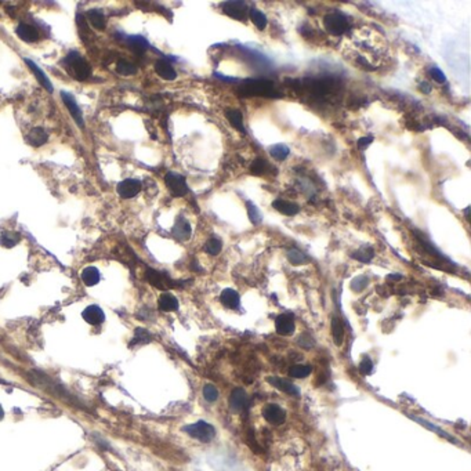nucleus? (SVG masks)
Here are the masks:
<instances>
[{"label":"nucleus","instance_id":"6e6552de","mask_svg":"<svg viewBox=\"0 0 471 471\" xmlns=\"http://www.w3.org/2000/svg\"><path fill=\"white\" fill-rule=\"evenodd\" d=\"M263 416L268 423L274 424V426H279L285 422L286 419V412L276 404H269L267 405L264 410H263Z\"/></svg>","mask_w":471,"mask_h":471},{"label":"nucleus","instance_id":"393cba45","mask_svg":"<svg viewBox=\"0 0 471 471\" xmlns=\"http://www.w3.org/2000/svg\"><path fill=\"white\" fill-rule=\"evenodd\" d=\"M25 63H27V65L31 68V70L34 72V75H35L36 79L39 80V83H40L44 89H47L49 92H53V86H51V83H50V80L47 79V76L43 73V70L40 69V68H39L34 61H31V60H25Z\"/></svg>","mask_w":471,"mask_h":471},{"label":"nucleus","instance_id":"dca6fc26","mask_svg":"<svg viewBox=\"0 0 471 471\" xmlns=\"http://www.w3.org/2000/svg\"><path fill=\"white\" fill-rule=\"evenodd\" d=\"M220 302H221V304L225 305L227 308L236 309L239 308L240 299L236 290H234V289H224V290L221 292V295H220Z\"/></svg>","mask_w":471,"mask_h":471},{"label":"nucleus","instance_id":"9b49d317","mask_svg":"<svg viewBox=\"0 0 471 471\" xmlns=\"http://www.w3.org/2000/svg\"><path fill=\"white\" fill-rule=\"evenodd\" d=\"M275 329L282 336H290L296 329L295 318L292 314H281L275 319Z\"/></svg>","mask_w":471,"mask_h":471},{"label":"nucleus","instance_id":"f3484780","mask_svg":"<svg viewBox=\"0 0 471 471\" xmlns=\"http://www.w3.org/2000/svg\"><path fill=\"white\" fill-rule=\"evenodd\" d=\"M155 70L159 76L165 80H174L177 77L176 69L171 67V64L166 60H158L155 63Z\"/></svg>","mask_w":471,"mask_h":471},{"label":"nucleus","instance_id":"f257e3e1","mask_svg":"<svg viewBox=\"0 0 471 471\" xmlns=\"http://www.w3.org/2000/svg\"><path fill=\"white\" fill-rule=\"evenodd\" d=\"M238 93L240 97H254V96L272 97L274 83L266 79H250L239 86Z\"/></svg>","mask_w":471,"mask_h":471},{"label":"nucleus","instance_id":"c03bdc74","mask_svg":"<svg viewBox=\"0 0 471 471\" xmlns=\"http://www.w3.org/2000/svg\"><path fill=\"white\" fill-rule=\"evenodd\" d=\"M413 419H415L416 422H420V423H422L423 426H426V427H430V429H431V430H434V431H437V433H439V434H441V436H442V437H445V438H448V439H453L452 437L448 436L446 433H443V431H442V430H441V429H438V427H436V426H433L431 423L424 422V420H422V419H419V417H413Z\"/></svg>","mask_w":471,"mask_h":471},{"label":"nucleus","instance_id":"58836bf2","mask_svg":"<svg viewBox=\"0 0 471 471\" xmlns=\"http://www.w3.org/2000/svg\"><path fill=\"white\" fill-rule=\"evenodd\" d=\"M368 283H369V279H368V276L365 275H359L357 278H354L351 282V289L354 292H362L364 289L368 286Z\"/></svg>","mask_w":471,"mask_h":471},{"label":"nucleus","instance_id":"4468645a","mask_svg":"<svg viewBox=\"0 0 471 471\" xmlns=\"http://www.w3.org/2000/svg\"><path fill=\"white\" fill-rule=\"evenodd\" d=\"M82 317H83V319H85L87 324L93 325V326L101 325L105 321V314H104V311L100 308L99 305H89V307L82 312Z\"/></svg>","mask_w":471,"mask_h":471},{"label":"nucleus","instance_id":"f704fd0d","mask_svg":"<svg viewBox=\"0 0 471 471\" xmlns=\"http://www.w3.org/2000/svg\"><path fill=\"white\" fill-rule=\"evenodd\" d=\"M116 70H118V73L123 75V76H130L137 72V68H135V65L129 63L126 60H119L116 64Z\"/></svg>","mask_w":471,"mask_h":471},{"label":"nucleus","instance_id":"a19ab883","mask_svg":"<svg viewBox=\"0 0 471 471\" xmlns=\"http://www.w3.org/2000/svg\"><path fill=\"white\" fill-rule=\"evenodd\" d=\"M359 372L365 374V376L373 372V362L369 357H364V359L359 362Z\"/></svg>","mask_w":471,"mask_h":471},{"label":"nucleus","instance_id":"4be33fe9","mask_svg":"<svg viewBox=\"0 0 471 471\" xmlns=\"http://www.w3.org/2000/svg\"><path fill=\"white\" fill-rule=\"evenodd\" d=\"M332 336H333V341L335 344L340 347L344 341V326L341 319L337 317L332 318Z\"/></svg>","mask_w":471,"mask_h":471},{"label":"nucleus","instance_id":"de8ad7c7","mask_svg":"<svg viewBox=\"0 0 471 471\" xmlns=\"http://www.w3.org/2000/svg\"><path fill=\"white\" fill-rule=\"evenodd\" d=\"M401 278H402V275H388V276H387V279H388V281H400Z\"/></svg>","mask_w":471,"mask_h":471},{"label":"nucleus","instance_id":"72a5a7b5","mask_svg":"<svg viewBox=\"0 0 471 471\" xmlns=\"http://www.w3.org/2000/svg\"><path fill=\"white\" fill-rule=\"evenodd\" d=\"M289 148L286 145H283V144H275L272 147L269 148V154L271 156L276 159V161H283V159H286L289 155Z\"/></svg>","mask_w":471,"mask_h":471},{"label":"nucleus","instance_id":"a211bd4d","mask_svg":"<svg viewBox=\"0 0 471 471\" xmlns=\"http://www.w3.org/2000/svg\"><path fill=\"white\" fill-rule=\"evenodd\" d=\"M15 34L17 36L24 40V42L27 43H32L37 40V37H39V34H37V31H36L35 27H32V25H29V24H20L17 29H15Z\"/></svg>","mask_w":471,"mask_h":471},{"label":"nucleus","instance_id":"9d476101","mask_svg":"<svg viewBox=\"0 0 471 471\" xmlns=\"http://www.w3.org/2000/svg\"><path fill=\"white\" fill-rule=\"evenodd\" d=\"M230 406L235 412H243L249 406V398L243 388H234L230 395Z\"/></svg>","mask_w":471,"mask_h":471},{"label":"nucleus","instance_id":"1a4fd4ad","mask_svg":"<svg viewBox=\"0 0 471 471\" xmlns=\"http://www.w3.org/2000/svg\"><path fill=\"white\" fill-rule=\"evenodd\" d=\"M116 191H118L120 197L129 199V198L138 195V192L141 191V183L135 178H126V180H123V181H120L118 184Z\"/></svg>","mask_w":471,"mask_h":471},{"label":"nucleus","instance_id":"09e8293b","mask_svg":"<svg viewBox=\"0 0 471 471\" xmlns=\"http://www.w3.org/2000/svg\"><path fill=\"white\" fill-rule=\"evenodd\" d=\"M3 416H4V410H3V408H1V405H0V420L3 419Z\"/></svg>","mask_w":471,"mask_h":471},{"label":"nucleus","instance_id":"473e14b6","mask_svg":"<svg viewBox=\"0 0 471 471\" xmlns=\"http://www.w3.org/2000/svg\"><path fill=\"white\" fill-rule=\"evenodd\" d=\"M249 17L259 29H264L267 27V17L264 15V13H261L260 10H257V8L249 10Z\"/></svg>","mask_w":471,"mask_h":471},{"label":"nucleus","instance_id":"a878e982","mask_svg":"<svg viewBox=\"0 0 471 471\" xmlns=\"http://www.w3.org/2000/svg\"><path fill=\"white\" fill-rule=\"evenodd\" d=\"M86 286H94L100 282V272L96 267H86L80 275Z\"/></svg>","mask_w":471,"mask_h":471},{"label":"nucleus","instance_id":"423d86ee","mask_svg":"<svg viewBox=\"0 0 471 471\" xmlns=\"http://www.w3.org/2000/svg\"><path fill=\"white\" fill-rule=\"evenodd\" d=\"M223 11L228 17H231L234 20H246L249 15V7L243 1H225L223 4Z\"/></svg>","mask_w":471,"mask_h":471},{"label":"nucleus","instance_id":"c756f323","mask_svg":"<svg viewBox=\"0 0 471 471\" xmlns=\"http://www.w3.org/2000/svg\"><path fill=\"white\" fill-rule=\"evenodd\" d=\"M127 44L135 53H144L148 49V42L141 36H132L127 39Z\"/></svg>","mask_w":471,"mask_h":471},{"label":"nucleus","instance_id":"c9c22d12","mask_svg":"<svg viewBox=\"0 0 471 471\" xmlns=\"http://www.w3.org/2000/svg\"><path fill=\"white\" fill-rule=\"evenodd\" d=\"M247 214H249V220L252 221L253 225H259L263 221V216H261V211L259 210V207L252 202H247Z\"/></svg>","mask_w":471,"mask_h":471},{"label":"nucleus","instance_id":"2f4dec72","mask_svg":"<svg viewBox=\"0 0 471 471\" xmlns=\"http://www.w3.org/2000/svg\"><path fill=\"white\" fill-rule=\"evenodd\" d=\"M221 249H223V242L220 238L217 236H211L210 239L206 242V245H204V252L207 254H210V256H217L221 252Z\"/></svg>","mask_w":471,"mask_h":471},{"label":"nucleus","instance_id":"7ed1b4c3","mask_svg":"<svg viewBox=\"0 0 471 471\" xmlns=\"http://www.w3.org/2000/svg\"><path fill=\"white\" fill-rule=\"evenodd\" d=\"M325 28L326 31L335 36L343 35L344 32H347V29L350 28V21L344 14L337 13V11H333L331 14H328L324 20Z\"/></svg>","mask_w":471,"mask_h":471},{"label":"nucleus","instance_id":"412c9836","mask_svg":"<svg viewBox=\"0 0 471 471\" xmlns=\"http://www.w3.org/2000/svg\"><path fill=\"white\" fill-rule=\"evenodd\" d=\"M158 307L165 312L176 311L178 309V300L176 299V296H173L171 293H163L158 300Z\"/></svg>","mask_w":471,"mask_h":471},{"label":"nucleus","instance_id":"e433bc0d","mask_svg":"<svg viewBox=\"0 0 471 471\" xmlns=\"http://www.w3.org/2000/svg\"><path fill=\"white\" fill-rule=\"evenodd\" d=\"M151 341V335H149V332L145 331V329H137L135 331V335H134V338L132 340V343H130V347H134V345H138V344H145V343H149Z\"/></svg>","mask_w":471,"mask_h":471},{"label":"nucleus","instance_id":"0eeeda50","mask_svg":"<svg viewBox=\"0 0 471 471\" xmlns=\"http://www.w3.org/2000/svg\"><path fill=\"white\" fill-rule=\"evenodd\" d=\"M145 276H147V281L149 282L152 286H155V288L166 290V289L174 286L173 281H171L165 272L156 271V269H152V268H148L147 272H145Z\"/></svg>","mask_w":471,"mask_h":471},{"label":"nucleus","instance_id":"f03ea898","mask_svg":"<svg viewBox=\"0 0 471 471\" xmlns=\"http://www.w3.org/2000/svg\"><path fill=\"white\" fill-rule=\"evenodd\" d=\"M184 433H187L188 436L195 438L201 442H210L211 439L216 437V429L209 424L207 422L203 420H199V422L194 423V424H188L183 427Z\"/></svg>","mask_w":471,"mask_h":471},{"label":"nucleus","instance_id":"6ab92c4d","mask_svg":"<svg viewBox=\"0 0 471 471\" xmlns=\"http://www.w3.org/2000/svg\"><path fill=\"white\" fill-rule=\"evenodd\" d=\"M272 207L275 210H278L285 216H295L300 211V206L293 202H289V201H283V199H276L272 202Z\"/></svg>","mask_w":471,"mask_h":471},{"label":"nucleus","instance_id":"2eb2a0df","mask_svg":"<svg viewBox=\"0 0 471 471\" xmlns=\"http://www.w3.org/2000/svg\"><path fill=\"white\" fill-rule=\"evenodd\" d=\"M191 232H192V230H191L190 223L184 217L177 218L176 224L171 230L173 236L178 240H188L191 238Z\"/></svg>","mask_w":471,"mask_h":471},{"label":"nucleus","instance_id":"79ce46f5","mask_svg":"<svg viewBox=\"0 0 471 471\" xmlns=\"http://www.w3.org/2000/svg\"><path fill=\"white\" fill-rule=\"evenodd\" d=\"M297 343H299L300 347H304V348H311L315 341H314V338L311 337L308 333H303L302 337L297 338Z\"/></svg>","mask_w":471,"mask_h":471},{"label":"nucleus","instance_id":"c85d7f7f","mask_svg":"<svg viewBox=\"0 0 471 471\" xmlns=\"http://www.w3.org/2000/svg\"><path fill=\"white\" fill-rule=\"evenodd\" d=\"M286 257H288V260L290 261V264H293V266H303V264H305V263H308V259H307V256L303 253L302 250H299V249H290L288 250V254H286Z\"/></svg>","mask_w":471,"mask_h":471},{"label":"nucleus","instance_id":"4c0bfd02","mask_svg":"<svg viewBox=\"0 0 471 471\" xmlns=\"http://www.w3.org/2000/svg\"><path fill=\"white\" fill-rule=\"evenodd\" d=\"M203 397H204V400H206L207 402H210V404L217 401V398H218L217 387L213 386V384H204Z\"/></svg>","mask_w":471,"mask_h":471},{"label":"nucleus","instance_id":"20e7f679","mask_svg":"<svg viewBox=\"0 0 471 471\" xmlns=\"http://www.w3.org/2000/svg\"><path fill=\"white\" fill-rule=\"evenodd\" d=\"M67 61H68V67L72 70V75L76 77L77 80H86L87 77L90 76V67L89 64L86 63L82 57L76 54V53H70L69 56L67 57Z\"/></svg>","mask_w":471,"mask_h":471},{"label":"nucleus","instance_id":"ddd939ff","mask_svg":"<svg viewBox=\"0 0 471 471\" xmlns=\"http://www.w3.org/2000/svg\"><path fill=\"white\" fill-rule=\"evenodd\" d=\"M61 96H63L64 104L67 105L68 111H69L70 115H72V118L75 119L77 126L83 127V125H85V123H83V116H82V111H80V108L77 106L76 100L73 99V96H72V94H69V93H67V92L61 93Z\"/></svg>","mask_w":471,"mask_h":471},{"label":"nucleus","instance_id":"bb28decb","mask_svg":"<svg viewBox=\"0 0 471 471\" xmlns=\"http://www.w3.org/2000/svg\"><path fill=\"white\" fill-rule=\"evenodd\" d=\"M373 256H374V250H373V247L370 246L361 247V249H358V250H355V252H352L351 253L352 259L361 261V263H370Z\"/></svg>","mask_w":471,"mask_h":471},{"label":"nucleus","instance_id":"37998d69","mask_svg":"<svg viewBox=\"0 0 471 471\" xmlns=\"http://www.w3.org/2000/svg\"><path fill=\"white\" fill-rule=\"evenodd\" d=\"M430 75H431V77H433L436 82H438V83H445V80H446V77L443 75L442 70L439 69V68H436V67L430 69Z\"/></svg>","mask_w":471,"mask_h":471},{"label":"nucleus","instance_id":"ea45409f","mask_svg":"<svg viewBox=\"0 0 471 471\" xmlns=\"http://www.w3.org/2000/svg\"><path fill=\"white\" fill-rule=\"evenodd\" d=\"M267 162L264 161V159H256L253 163H252V166H250V169L253 171V174L256 176H260L263 173H266V170H267Z\"/></svg>","mask_w":471,"mask_h":471},{"label":"nucleus","instance_id":"a18cd8bd","mask_svg":"<svg viewBox=\"0 0 471 471\" xmlns=\"http://www.w3.org/2000/svg\"><path fill=\"white\" fill-rule=\"evenodd\" d=\"M373 142V137H362V138H359L358 140V148L359 149H364L366 148L369 144H372Z\"/></svg>","mask_w":471,"mask_h":471},{"label":"nucleus","instance_id":"aec40b11","mask_svg":"<svg viewBox=\"0 0 471 471\" xmlns=\"http://www.w3.org/2000/svg\"><path fill=\"white\" fill-rule=\"evenodd\" d=\"M47 138H49V135L44 132L43 127H35V129H32L28 133V135H27V141H28L32 147H42L43 144L47 142Z\"/></svg>","mask_w":471,"mask_h":471},{"label":"nucleus","instance_id":"49530a36","mask_svg":"<svg viewBox=\"0 0 471 471\" xmlns=\"http://www.w3.org/2000/svg\"><path fill=\"white\" fill-rule=\"evenodd\" d=\"M420 90H422L424 94H427V93L431 92V86L429 83H426V82H423L422 85H420Z\"/></svg>","mask_w":471,"mask_h":471},{"label":"nucleus","instance_id":"39448f33","mask_svg":"<svg viewBox=\"0 0 471 471\" xmlns=\"http://www.w3.org/2000/svg\"><path fill=\"white\" fill-rule=\"evenodd\" d=\"M165 183L166 187L169 188L170 194L173 197L181 198L184 195L188 194V185H187V180L184 178V176L174 173V171H169L166 177H165Z\"/></svg>","mask_w":471,"mask_h":471},{"label":"nucleus","instance_id":"5701e85b","mask_svg":"<svg viewBox=\"0 0 471 471\" xmlns=\"http://www.w3.org/2000/svg\"><path fill=\"white\" fill-rule=\"evenodd\" d=\"M87 20H89V22L92 24L94 28L99 29V31H102V29L105 28V15H104V13H102L101 10H99V8L89 10V11H87Z\"/></svg>","mask_w":471,"mask_h":471},{"label":"nucleus","instance_id":"cd10ccee","mask_svg":"<svg viewBox=\"0 0 471 471\" xmlns=\"http://www.w3.org/2000/svg\"><path fill=\"white\" fill-rule=\"evenodd\" d=\"M21 240L20 234L11 231H4L0 234V245L4 247H13Z\"/></svg>","mask_w":471,"mask_h":471},{"label":"nucleus","instance_id":"f8f14e48","mask_svg":"<svg viewBox=\"0 0 471 471\" xmlns=\"http://www.w3.org/2000/svg\"><path fill=\"white\" fill-rule=\"evenodd\" d=\"M267 381L275 388H278L282 393H286L289 395H293V397H299L300 395V390L299 387L295 386L292 381H289L286 379H282V377H275V376H269L267 377Z\"/></svg>","mask_w":471,"mask_h":471},{"label":"nucleus","instance_id":"7c9ffc66","mask_svg":"<svg viewBox=\"0 0 471 471\" xmlns=\"http://www.w3.org/2000/svg\"><path fill=\"white\" fill-rule=\"evenodd\" d=\"M311 372H312V368L309 365H293L289 368V376L295 379L307 377Z\"/></svg>","mask_w":471,"mask_h":471},{"label":"nucleus","instance_id":"b1692460","mask_svg":"<svg viewBox=\"0 0 471 471\" xmlns=\"http://www.w3.org/2000/svg\"><path fill=\"white\" fill-rule=\"evenodd\" d=\"M225 116H227V119L228 122L231 123L232 126L235 127L236 130H239L240 133H246V130H245V125H243V118H242V112H240L239 109H227L225 111Z\"/></svg>","mask_w":471,"mask_h":471}]
</instances>
